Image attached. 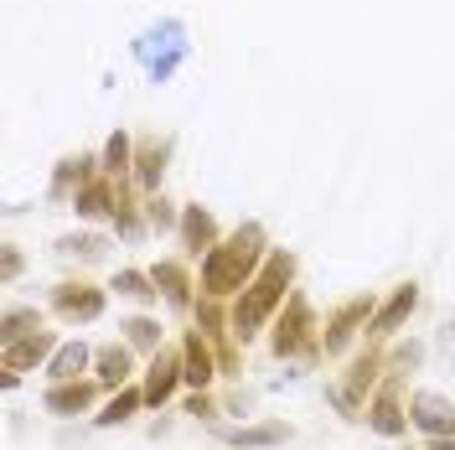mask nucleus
Masks as SVG:
<instances>
[{"label": "nucleus", "instance_id": "nucleus-1", "mask_svg": "<svg viewBox=\"0 0 455 450\" xmlns=\"http://www.w3.org/2000/svg\"><path fill=\"white\" fill-rule=\"evenodd\" d=\"M259 264V228H243V233H233L223 249H212L202 259V285L212 290V295H228V290H238L243 275Z\"/></svg>", "mask_w": 455, "mask_h": 450}, {"label": "nucleus", "instance_id": "nucleus-2", "mask_svg": "<svg viewBox=\"0 0 455 450\" xmlns=\"http://www.w3.org/2000/svg\"><path fill=\"white\" fill-rule=\"evenodd\" d=\"M284 280H290V259H284V253H275V259L264 264V275H259V280L249 285V290H243L238 310H233V326H238V337H254V332H259V321H264L269 310L280 306Z\"/></svg>", "mask_w": 455, "mask_h": 450}, {"label": "nucleus", "instance_id": "nucleus-3", "mask_svg": "<svg viewBox=\"0 0 455 450\" xmlns=\"http://www.w3.org/2000/svg\"><path fill=\"white\" fill-rule=\"evenodd\" d=\"M135 57L145 62V73L156 78V84H166L171 73H176V62L187 57V31H181V21H161V27H150L135 42Z\"/></svg>", "mask_w": 455, "mask_h": 450}, {"label": "nucleus", "instance_id": "nucleus-4", "mask_svg": "<svg viewBox=\"0 0 455 450\" xmlns=\"http://www.w3.org/2000/svg\"><path fill=\"white\" fill-rule=\"evenodd\" d=\"M409 420L419 424L425 435H435V440H440V435H455V409L445 404V398H435V394L414 398V414H409Z\"/></svg>", "mask_w": 455, "mask_h": 450}, {"label": "nucleus", "instance_id": "nucleus-5", "mask_svg": "<svg viewBox=\"0 0 455 450\" xmlns=\"http://www.w3.org/2000/svg\"><path fill=\"white\" fill-rule=\"evenodd\" d=\"M57 310H62V316H78V321H93V316L104 310V295H99V290H73V285H62V290H57Z\"/></svg>", "mask_w": 455, "mask_h": 450}, {"label": "nucleus", "instance_id": "nucleus-6", "mask_svg": "<svg viewBox=\"0 0 455 450\" xmlns=\"http://www.w3.org/2000/svg\"><path fill=\"white\" fill-rule=\"evenodd\" d=\"M176 378H187V373L176 367V358H156V363H150V383H145V398H150V404H166L171 389H176Z\"/></svg>", "mask_w": 455, "mask_h": 450}, {"label": "nucleus", "instance_id": "nucleus-7", "mask_svg": "<svg viewBox=\"0 0 455 450\" xmlns=\"http://www.w3.org/2000/svg\"><path fill=\"white\" fill-rule=\"evenodd\" d=\"M414 301H419V295H414V285H403V290H398L394 301L383 306V316L372 321V332H378V337H388V332H398V326L409 321V310H414Z\"/></svg>", "mask_w": 455, "mask_h": 450}, {"label": "nucleus", "instance_id": "nucleus-8", "mask_svg": "<svg viewBox=\"0 0 455 450\" xmlns=\"http://www.w3.org/2000/svg\"><path fill=\"white\" fill-rule=\"evenodd\" d=\"M306 342V301H290V321H280V332H275V352H295Z\"/></svg>", "mask_w": 455, "mask_h": 450}, {"label": "nucleus", "instance_id": "nucleus-9", "mask_svg": "<svg viewBox=\"0 0 455 450\" xmlns=\"http://www.w3.org/2000/svg\"><path fill=\"white\" fill-rule=\"evenodd\" d=\"M223 440H228V446H238V450L280 446V440H284V424H254V430H228Z\"/></svg>", "mask_w": 455, "mask_h": 450}, {"label": "nucleus", "instance_id": "nucleus-10", "mask_svg": "<svg viewBox=\"0 0 455 450\" xmlns=\"http://www.w3.org/2000/svg\"><path fill=\"white\" fill-rule=\"evenodd\" d=\"M363 316H368V301H352V306L341 310L337 321L326 326V352H341V347H347V337H352V326H357Z\"/></svg>", "mask_w": 455, "mask_h": 450}, {"label": "nucleus", "instance_id": "nucleus-11", "mask_svg": "<svg viewBox=\"0 0 455 450\" xmlns=\"http://www.w3.org/2000/svg\"><path fill=\"white\" fill-rule=\"evenodd\" d=\"M42 352H47V337H42V332H31L27 342H5V352H0V363H5V367H11V373H16V367L36 363Z\"/></svg>", "mask_w": 455, "mask_h": 450}, {"label": "nucleus", "instance_id": "nucleus-12", "mask_svg": "<svg viewBox=\"0 0 455 450\" xmlns=\"http://www.w3.org/2000/svg\"><path fill=\"white\" fill-rule=\"evenodd\" d=\"M88 398H93V389H88V383H62V389H52V394H47V409H57V414H78Z\"/></svg>", "mask_w": 455, "mask_h": 450}, {"label": "nucleus", "instance_id": "nucleus-13", "mask_svg": "<svg viewBox=\"0 0 455 450\" xmlns=\"http://www.w3.org/2000/svg\"><path fill=\"white\" fill-rule=\"evenodd\" d=\"M84 363H88V347H84V342H68V347L52 358V367H47V373H52V378H78V373H84Z\"/></svg>", "mask_w": 455, "mask_h": 450}, {"label": "nucleus", "instance_id": "nucleus-14", "mask_svg": "<svg viewBox=\"0 0 455 450\" xmlns=\"http://www.w3.org/2000/svg\"><path fill=\"white\" fill-rule=\"evenodd\" d=\"M372 430H378V435H398V430H403V414H398L394 394H383L372 404Z\"/></svg>", "mask_w": 455, "mask_h": 450}, {"label": "nucleus", "instance_id": "nucleus-15", "mask_svg": "<svg viewBox=\"0 0 455 450\" xmlns=\"http://www.w3.org/2000/svg\"><path fill=\"white\" fill-rule=\"evenodd\" d=\"M187 378L192 383H207L212 378V358H207V347L197 337H187Z\"/></svg>", "mask_w": 455, "mask_h": 450}, {"label": "nucleus", "instance_id": "nucleus-16", "mask_svg": "<svg viewBox=\"0 0 455 450\" xmlns=\"http://www.w3.org/2000/svg\"><path fill=\"white\" fill-rule=\"evenodd\" d=\"M156 285H166L171 306H187V275H181L176 264H161V269H156Z\"/></svg>", "mask_w": 455, "mask_h": 450}, {"label": "nucleus", "instance_id": "nucleus-17", "mask_svg": "<svg viewBox=\"0 0 455 450\" xmlns=\"http://www.w3.org/2000/svg\"><path fill=\"white\" fill-rule=\"evenodd\" d=\"M181 233H187V244H192V249H202V244L212 238V218H207L202 207H192V213H187V223H181Z\"/></svg>", "mask_w": 455, "mask_h": 450}, {"label": "nucleus", "instance_id": "nucleus-18", "mask_svg": "<svg viewBox=\"0 0 455 450\" xmlns=\"http://www.w3.org/2000/svg\"><path fill=\"white\" fill-rule=\"evenodd\" d=\"M124 367H130V358H124L119 347H109V352L99 358V378H104V383H119V378H124Z\"/></svg>", "mask_w": 455, "mask_h": 450}, {"label": "nucleus", "instance_id": "nucleus-19", "mask_svg": "<svg viewBox=\"0 0 455 450\" xmlns=\"http://www.w3.org/2000/svg\"><path fill=\"white\" fill-rule=\"evenodd\" d=\"M135 404H140V394H119V398L109 404V409L99 414V424H119V420H130V409H135Z\"/></svg>", "mask_w": 455, "mask_h": 450}, {"label": "nucleus", "instance_id": "nucleus-20", "mask_svg": "<svg viewBox=\"0 0 455 450\" xmlns=\"http://www.w3.org/2000/svg\"><path fill=\"white\" fill-rule=\"evenodd\" d=\"M109 207V187H84L78 192V213H104Z\"/></svg>", "mask_w": 455, "mask_h": 450}, {"label": "nucleus", "instance_id": "nucleus-21", "mask_svg": "<svg viewBox=\"0 0 455 450\" xmlns=\"http://www.w3.org/2000/svg\"><path fill=\"white\" fill-rule=\"evenodd\" d=\"M124 332H130V342H135V347H156V342H161V332H156V321H130Z\"/></svg>", "mask_w": 455, "mask_h": 450}, {"label": "nucleus", "instance_id": "nucleus-22", "mask_svg": "<svg viewBox=\"0 0 455 450\" xmlns=\"http://www.w3.org/2000/svg\"><path fill=\"white\" fill-rule=\"evenodd\" d=\"M62 253H84V259H99L104 244L99 238H62Z\"/></svg>", "mask_w": 455, "mask_h": 450}, {"label": "nucleus", "instance_id": "nucleus-23", "mask_svg": "<svg viewBox=\"0 0 455 450\" xmlns=\"http://www.w3.org/2000/svg\"><path fill=\"white\" fill-rule=\"evenodd\" d=\"M104 161H109V171H124V161H130V141H124V135H114L109 150H104Z\"/></svg>", "mask_w": 455, "mask_h": 450}, {"label": "nucleus", "instance_id": "nucleus-24", "mask_svg": "<svg viewBox=\"0 0 455 450\" xmlns=\"http://www.w3.org/2000/svg\"><path fill=\"white\" fill-rule=\"evenodd\" d=\"M114 290H124V295H140V301H145V295H156V290H145L140 275H119V285H114Z\"/></svg>", "mask_w": 455, "mask_h": 450}, {"label": "nucleus", "instance_id": "nucleus-25", "mask_svg": "<svg viewBox=\"0 0 455 450\" xmlns=\"http://www.w3.org/2000/svg\"><path fill=\"white\" fill-rule=\"evenodd\" d=\"M435 450H455V435H440V440H435Z\"/></svg>", "mask_w": 455, "mask_h": 450}]
</instances>
